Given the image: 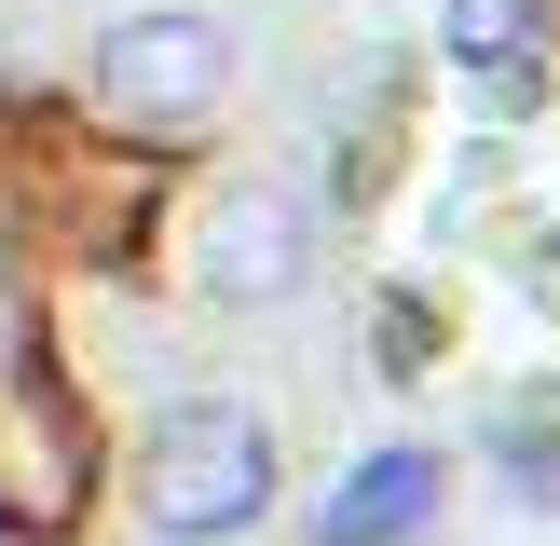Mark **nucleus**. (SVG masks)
<instances>
[{"label":"nucleus","instance_id":"obj_1","mask_svg":"<svg viewBox=\"0 0 560 546\" xmlns=\"http://www.w3.org/2000/svg\"><path fill=\"white\" fill-rule=\"evenodd\" d=\"M273 519V424L233 396H191L151 424V533L164 546H233Z\"/></svg>","mask_w":560,"mask_h":546},{"label":"nucleus","instance_id":"obj_2","mask_svg":"<svg viewBox=\"0 0 560 546\" xmlns=\"http://www.w3.org/2000/svg\"><path fill=\"white\" fill-rule=\"evenodd\" d=\"M96 96L124 109V123H151V136L219 123V96H233V27L219 14H124L96 41Z\"/></svg>","mask_w":560,"mask_h":546},{"label":"nucleus","instance_id":"obj_3","mask_svg":"<svg viewBox=\"0 0 560 546\" xmlns=\"http://www.w3.org/2000/svg\"><path fill=\"white\" fill-rule=\"evenodd\" d=\"M191 273H206V300H233V314L301 300V287H315V205H301L288 178H233V191H206Z\"/></svg>","mask_w":560,"mask_h":546},{"label":"nucleus","instance_id":"obj_4","mask_svg":"<svg viewBox=\"0 0 560 546\" xmlns=\"http://www.w3.org/2000/svg\"><path fill=\"white\" fill-rule=\"evenodd\" d=\"M438 519V451H370L342 491L315 506V546H397Z\"/></svg>","mask_w":560,"mask_h":546},{"label":"nucleus","instance_id":"obj_5","mask_svg":"<svg viewBox=\"0 0 560 546\" xmlns=\"http://www.w3.org/2000/svg\"><path fill=\"white\" fill-rule=\"evenodd\" d=\"M452 55L465 69H520L534 55V0H452Z\"/></svg>","mask_w":560,"mask_h":546}]
</instances>
